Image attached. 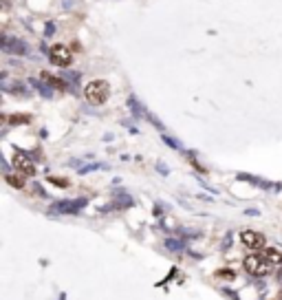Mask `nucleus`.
Instances as JSON below:
<instances>
[{
	"instance_id": "f257e3e1",
	"label": "nucleus",
	"mask_w": 282,
	"mask_h": 300,
	"mask_svg": "<svg viewBox=\"0 0 282 300\" xmlns=\"http://www.w3.org/2000/svg\"><path fill=\"white\" fill-rule=\"evenodd\" d=\"M108 93H110V86H108V82H104V80H93L84 86V97L93 106H99V104L106 102Z\"/></svg>"
},
{
	"instance_id": "f03ea898",
	"label": "nucleus",
	"mask_w": 282,
	"mask_h": 300,
	"mask_svg": "<svg viewBox=\"0 0 282 300\" xmlns=\"http://www.w3.org/2000/svg\"><path fill=\"white\" fill-rule=\"evenodd\" d=\"M273 265L269 263L267 258H264V254H251V256L245 258V269L247 274L256 276V278H260V276H267L269 271H271Z\"/></svg>"
},
{
	"instance_id": "7ed1b4c3",
	"label": "nucleus",
	"mask_w": 282,
	"mask_h": 300,
	"mask_svg": "<svg viewBox=\"0 0 282 300\" xmlns=\"http://www.w3.org/2000/svg\"><path fill=\"white\" fill-rule=\"evenodd\" d=\"M88 203V199H75V201H58L49 208L51 216H60V214H77L82 208Z\"/></svg>"
},
{
	"instance_id": "20e7f679",
	"label": "nucleus",
	"mask_w": 282,
	"mask_h": 300,
	"mask_svg": "<svg viewBox=\"0 0 282 300\" xmlns=\"http://www.w3.org/2000/svg\"><path fill=\"white\" fill-rule=\"evenodd\" d=\"M49 60H51V64L64 69V66H71V62H73V53L64 44H55V47H51V51H49Z\"/></svg>"
},
{
	"instance_id": "39448f33",
	"label": "nucleus",
	"mask_w": 282,
	"mask_h": 300,
	"mask_svg": "<svg viewBox=\"0 0 282 300\" xmlns=\"http://www.w3.org/2000/svg\"><path fill=\"white\" fill-rule=\"evenodd\" d=\"M14 168L27 177L36 175V164H33V159L27 153H22V150H16L14 153Z\"/></svg>"
},
{
	"instance_id": "423d86ee",
	"label": "nucleus",
	"mask_w": 282,
	"mask_h": 300,
	"mask_svg": "<svg viewBox=\"0 0 282 300\" xmlns=\"http://www.w3.org/2000/svg\"><path fill=\"white\" fill-rule=\"evenodd\" d=\"M240 241H242V245H245L247 249H260V247H264V236L258 234V232H253V230H242L240 232Z\"/></svg>"
},
{
	"instance_id": "0eeeda50",
	"label": "nucleus",
	"mask_w": 282,
	"mask_h": 300,
	"mask_svg": "<svg viewBox=\"0 0 282 300\" xmlns=\"http://www.w3.org/2000/svg\"><path fill=\"white\" fill-rule=\"evenodd\" d=\"M3 49H5V51L20 53V55L27 53V47H25V44L18 42V40H11V38H3Z\"/></svg>"
},
{
	"instance_id": "6e6552de",
	"label": "nucleus",
	"mask_w": 282,
	"mask_h": 300,
	"mask_svg": "<svg viewBox=\"0 0 282 300\" xmlns=\"http://www.w3.org/2000/svg\"><path fill=\"white\" fill-rule=\"evenodd\" d=\"M262 254H264V258H267L269 263L273 265V267H275V265H282V252H280V249L269 247V249H264Z\"/></svg>"
},
{
	"instance_id": "1a4fd4ad",
	"label": "nucleus",
	"mask_w": 282,
	"mask_h": 300,
	"mask_svg": "<svg viewBox=\"0 0 282 300\" xmlns=\"http://www.w3.org/2000/svg\"><path fill=\"white\" fill-rule=\"evenodd\" d=\"M42 80L47 82L49 86H55V88H60V91H66V82H62L60 77H53L51 73H47V71H42Z\"/></svg>"
},
{
	"instance_id": "9d476101",
	"label": "nucleus",
	"mask_w": 282,
	"mask_h": 300,
	"mask_svg": "<svg viewBox=\"0 0 282 300\" xmlns=\"http://www.w3.org/2000/svg\"><path fill=\"white\" fill-rule=\"evenodd\" d=\"M25 177L27 175H22V172H18V175H7L5 179H7V183L9 186H14V188H25Z\"/></svg>"
},
{
	"instance_id": "9b49d317",
	"label": "nucleus",
	"mask_w": 282,
	"mask_h": 300,
	"mask_svg": "<svg viewBox=\"0 0 282 300\" xmlns=\"http://www.w3.org/2000/svg\"><path fill=\"white\" fill-rule=\"evenodd\" d=\"M165 247L172 249V252H181V249H183V243L174 241V238H168V241H165Z\"/></svg>"
},
{
	"instance_id": "f8f14e48",
	"label": "nucleus",
	"mask_w": 282,
	"mask_h": 300,
	"mask_svg": "<svg viewBox=\"0 0 282 300\" xmlns=\"http://www.w3.org/2000/svg\"><path fill=\"white\" fill-rule=\"evenodd\" d=\"M49 181L55 183V186H60V188H66V186H69V181H62L60 177H49Z\"/></svg>"
},
{
	"instance_id": "ddd939ff",
	"label": "nucleus",
	"mask_w": 282,
	"mask_h": 300,
	"mask_svg": "<svg viewBox=\"0 0 282 300\" xmlns=\"http://www.w3.org/2000/svg\"><path fill=\"white\" fill-rule=\"evenodd\" d=\"M216 276H220V278H234V271H231V269H223V271H218Z\"/></svg>"
},
{
	"instance_id": "4468645a",
	"label": "nucleus",
	"mask_w": 282,
	"mask_h": 300,
	"mask_svg": "<svg viewBox=\"0 0 282 300\" xmlns=\"http://www.w3.org/2000/svg\"><path fill=\"white\" fill-rule=\"evenodd\" d=\"M163 141L168 143L170 148H181V143H179V141H174V139H170V137H163Z\"/></svg>"
},
{
	"instance_id": "2eb2a0df",
	"label": "nucleus",
	"mask_w": 282,
	"mask_h": 300,
	"mask_svg": "<svg viewBox=\"0 0 282 300\" xmlns=\"http://www.w3.org/2000/svg\"><path fill=\"white\" fill-rule=\"evenodd\" d=\"M278 278H280V282H282V269L278 271Z\"/></svg>"
},
{
	"instance_id": "dca6fc26",
	"label": "nucleus",
	"mask_w": 282,
	"mask_h": 300,
	"mask_svg": "<svg viewBox=\"0 0 282 300\" xmlns=\"http://www.w3.org/2000/svg\"><path fill=\"white\" fill-rule=\"evenodd\" d=\"M278 300H282V291H280V296H278Z\"/></svg>"
}]
</instances>
